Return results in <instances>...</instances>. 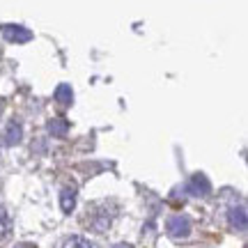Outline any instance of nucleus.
I'll use <instances>...</instances> for the list:
<instances>
[{
  "instance_id": "obj_2",
  "label": "nucleus",
  "mask_w": 248,
  "mask_h": 248,
  "mask_svg": "<svg viewBox=\"0 0 248 248\" xmlns=\"http://www.w3.org/2000/svg\"><path fill=\"white\" fill-rule=\"evenodd\" d=\"M166 230L172 239H186L191 234V221L186 216H172V218H168Z\"/></svg>"
},
{
  "instance_id": "obj_3",
  "label": "nucleus",
  "mask_w": 248,
  "mask_h": 248,
  "mask_svg": "<svg viewBox=\"0 0 248 248\" xmlns=\"http://www.w3.org/2000/svg\"><path fill=\"white\" fill-rule=\"evenodd\" d=\"M188 191L193 195H207L209 193V182H207L202 175H195V177L191 179V184H188Z\"/></svg>"
},
{
  "instance_id": "obj_6",
  "label": "nucleus",
  "mask_w": 248,
  "mask_h": 248,
  "mask_svg": "<svg viewBox=\"0 0 248 248\" xmlns=\"http://www.w3.org/2000/svg\"><path fill=\"white\" fill-rule=\"evenodd\" d=\"M60 204H62V212L69 214L74 209V204H76V191L74 188H64L60 195Z\"/></svg>"
},
{
  "instance_id": "obj_8",
  "label": "nucleus",
  "mask_w": 248,
  "mask_h": 248,
  "mask_svg": "<svg viewBox=\"0 0 248 248\" xmlns=\"http://www.w3.org/2000/svg\"><path fill=\"white\" fill-rule=\"evenodd\" d=\"M62 248H94V244H90V241L83 239V237H71V239L64 241Z\"/></svg>"
},
{
  "instance_id": "obj_11",
  "label": "nucleus",
  "mask_w": 248,
  "mask_h": 248,
  "mask_svg": "<svg viewBox=\"0 0 248 248\" xmlns=\"http://www.w3.org/2000/svg\"><path fill=\"white\" fill-rule=\"evenodd\" d=\"M64 131H67V124L62 122V120H58V122H51V133H58V136H62Z\"/></svg>"
},
{
  "instance_id": "obj_10",
  "label": "nucleus",
  "mask_w": 248,
  "mask_h": 248,
  "mask_svg": "<svg viewBox=\"0 0 248 248\" xmlns=\"http://www.w3.org/2000/svg\"><path fill=\"white\" fill-rule=\"evenodd\" d=\"M58 101H62V104H69L71 101V90L67 88V85H60V90H58Z\"/></svg>"
},
{
  "instance_id": "obj_7",
  "label": "nucleus",
  "mask_w": 248,
  "mask_h": 248,
  "mask_svg": "<svg viewBox=\"0 0 248 248\" xmlns=\"http://www.w3.org/2000/svg\"><path fill=\"white\" fill-rule=\"evenodd\" d=\"M9 232H12V218L5 207H0V239H5Z\"/></svg>"
},
{
  "instance_id": "obj_5",
  "label": "nucleus",
  "mask_w": 248,
  "mask_h": 248,
  "mask_svg": "<svg viewBox=\"0 0 248 248\" xmlns=\"http://www.w3.org/2000/svg\"><path fill=\"white\" fill-rule=\"evenodd\" d=\"M230 223H232V228H237V230H246V209H244V207L232 209L230 212Z\"/></svg>"
},
{
  "instance_id": "obj_12",
  "label": "nucleus",
  "mask_w": 248,
  "mask_h": 248,
  "mask_svg": "<svg viewBox=\"0 0 248 248\" xmlns=\"http://www.w3.org/2000/svg\"><path fill=\"white\" fill-rule=\"evenodd\" d=\"M16 248H35V246H32V244H18Z\"/></svg>"
},
{
  "instance_id": "obj_4",
  "label": "nucleus",
  "mask_w": 248,
  "mask_h": 248,
  "mask_svg": "<svg viewBox=\"0 0 248 248\" xmlns=\"http://www.w3.org/2000/svg\"><path fill=\"white\" fill-rule=\"evenodd\" d=\"M5 37L12 39V42H28L30 39V32L26 28H16V26H7L5 28Z\"/></svg>"
},
{
  "instance_id": "obj_1",
  "label": "nucleus",
  "mask_w": 248,
  "mask_h": 248,
  "mask_svg": "<svg viewBox=\"0 0 248 248\" xmlns=\"http://www.w3.org/2000/svg\"><path fill=\"white\" fill-rule=\"evenodd\" d=\"M88 225L92 230L97 232H104L110 228V223H113V214H108V207L106 204H97V207H92L88 209Z\"/></svg>"
},
{
  "instance_id": "obj_13",
  "label": "nucleus",
  "mask_w": 248,
  "mask_h": 248,
  "mask_svg": "<svg viewBox=\"0 0 248 248\" xmlns=\"http://www.w3.org/2000/svg\"><path fill=\"white\" fill-rule=\"evenodd\" d=\"M115 248H131V246H126V244H117Z\"/></svg>"
},
{
  "instance_id": "obj_9",
  "label": "nucleus",
  "mask_w": 248,
  "mask_h": 248,
  "mask_svg": "<svg viewBox=\"0 0 248 248\" xmlns=\"http://www.w3.org/2000/svg\"><path fill=\"white\" fill-rule=\"evenodd\" d=\"M18 138H21V126H18V124H12V126H9L7 138H5V140H7L9 145H14V142L18 140Z\"/></svg>"
}]
</instances>
